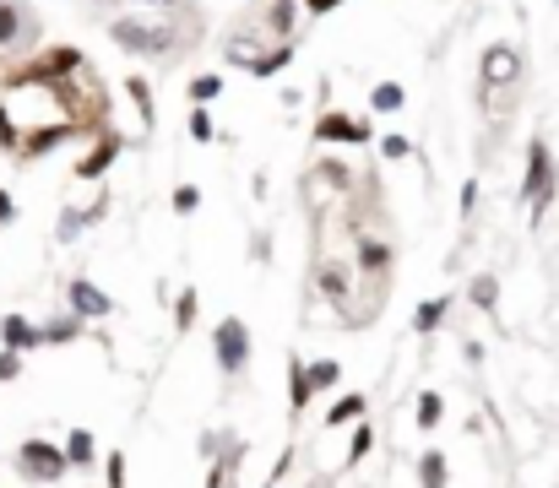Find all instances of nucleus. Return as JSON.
<instances>
[{"label": "nucleus", "mask_w": 559, "mask_h": 488, "mask_svg": "<svg viewBox=\"0 0 559 488\" xmlns=\"http://www.w3.org/2000/svg\"><path fill=\"white\" fill-rule=\"evenodd\" d=\"M109 33H114L120 49H136V54H169V49H174V28H163V22H142V17H120Z\"/></svg>", "instance_id": "1"}, {"label": "nucleus", "mask_w": 559, "mask_h": 488, "mask_svg": "<svg viewBox=\"0 0 559 488\" xmlns=\"http://www.w3.org/2000/svg\"><path fill=\"white\" fill-rule=\"evenodd\" d=\"M17 461H22V472L28 477H60L65 467H71V456H65V451H54V445H44V440H28L22 451H17Z\"/></svg>", "instance_id": "2"}, {"label": "nucleus", "mask_w": 559, "mask_h": 488, "mask_svg": "<svg viewBox=\"0 0 559 488\" xmlns=\"http://www.w3.org/2000/svg\"><path fill=\"white\" fill-rule=\"evenodd\" d=\"M245 359H250V331H245V320H223L218 326V364L229 375H239Z\"/></svg>", "instance_id": "3"}, {"label": "nucleus", "mask_w": 559, "mask_h": 488, "mask_svg": "<svg viewBox=\"0 0 559 488\" xmlns=\"http://www.w3.org/2000/svg\"><path fill=\"white\" fill-rule=\"evenodd\" d=\"M521 195L538 201V206L554 195V158H548L543 142H532V153H527V185H521Z\"/></svg>", "instance_id": "4"}, {"label": "nucleus", "mask_w": 559, "mask_h": 488, "mask_svg": "<svg viewBox=\"0 0 559 488\" xmlns=\"http://www.w3.org/2000/svg\"><path fill=\"white\" fill-rule=\"evenodd\" d=\"M516 71H521V60H516V49H505V44H495L483 54V77H488V87H505V82H516Z\"/></svg>", "instance_id": "5"}, {"label": "nucleus", "mask_w": 559, "mask_h": 488, "mask_svg": "<svg viewBox=\"0 0 559 488\" xmlns=\"http://www.w3.org/2000/svg\"><path fill=\"white\" fill-rule=\"evenodd\" d=\"M315 136H321V142H370V125L364 120H347V114H326L315 125Z\"/></svg>", "instance_id": "6"}, {"label": "nucleus", "mask_w": 559, "mask_h": 488, "mask_svg": "<svg viewBox=\"0 0 559 488\" xmlns=\"http://www.w3.org/2000/svg\"><path fill=\"white\" fill-rule=\"evenodd\" d=\"M77 125L71 120H60V125H33V136H28V142H22V153L28 158H38V153H49V147H60L65 142V136H71Z\"/></svg>", "instance_id": "7"}, {"label": "nucleus", "mask_w": 559, "mask_h": 488, "mask_svg": "<svg viewBox=\"0 0 559 488\" xmlns=\"http://www.w3.org/2000/svg\"><path fill=\"white\" fill-rule=\"evenodd\" d=\"M71 310L77 315H109V299L88 283V277H77V283H71Z\"/></svg>", "instance_id": "8"}, {"label": "nucleus", "mask_w": 559, "mask_h": 488, "mask_svg": "<svg viewBox=\"0 0 559 488\" xmlns=\"http://www.w3.org/2000/svg\"><path fill=\"white\" fill-rule=\"evenodd\" d=\"M0 342H6V347H17V353H22V347H33V342H44L22 315H6V320H0Z\"/></svg>", "instance_id": "9"}, {"label": "nucleus", "mask_w": 559, "mask_h": 488, "mask_svg": "<svg viewBox=\"0 0 559 488\" xmlns=\"http://www.w3.org/2000/svg\"><path fill=\"white\" fill-rule=\"evenodd\" d=\"M370 103H375V114H396V109L407 103V93H402L396 82H380V87L370 93Z\"/></svg>", "instance_id": "10"}, {"label": "nucleus", "mask_w": 559, "mask_h": 488, "mask_svg": "<svg viewBox=\"0 0 559 488\" xmlns=\"http://www.w3.org/2000/svg\"><path fill=\"white\" fill-rule=\"evenodd\" d=\"M288 60H294V49L283 44V49H271V54H261V60H250V71H255V77H277V71H283V65H288Z\"/></svg>", "instance_id": "11"}, {"label": "nucleus", "mask_w": 559, "mask_h": 488, "mask_svg": "<svg viewBox=\"0 0 559 488\" xmlns=\"http://www.w3.org/2000/svg\"><path fill=\"white\" fill-rule=\"evenodd\" d=\"M418 483H424V488H446V456H424V461H418Z\"/></svg>", "instance_id": "12"}, {"label": "nucleus", "mask_w": 559, "mask_h": 488, "mask_svg": "<svg viewBox=\"0 0 559 488\" xmlns=\"http://www.w3.org/2000/svg\"><path fill=\"white\" fill-rule=\"evenodd\" d=\"M109 158H114V142H109V147H98V153H88V158L77 163V179H98V174L109 169Z\"/></svg>", "instance_id": "13"}, {"label": "nucleus", "mask_w": 559, "mask_h": 488, "mask_svg": "<svg viewBox=\"0 0 559 488\" xmlns=\"http://www.w3.org/2000/svg\"><path fill=\"white\" fill-rule=\"evenodd\" d=\"M440 320H446V299H430V304H418V315H413V326L424 331V336H430Z\"/></svg>", "instance_id": "14"}, {"label": "nucleus", "mask_w": 559, "mask_h": 488, "mask_svg": "<svg viewBox=\"0 0 559 488\" xmlns=\"http://www.w3.org/2000/svg\"><path fill=\"white\" fill-rule=\"evenodd\" d=\"M17 28H22V12L12 6V0H0V44H17L22 38Z\"/></svg>", "instance_id": "15"}, {"label": "nucleus", "mask_w": 559, "mask_h": 488, "mask_svg": "<svg viewBox=\"0 0 559 488\" xmlns=\"http://www.w3.org/2000/svg\"><path fill=\"white\" fill-rule=\"evenodd\" d=\"M65 456H71V467H88V461H93V434L77 429L71 440H65Z\"/></svg>", "instance_id": "16"}, {"label": "nucleus", "mask_w": 559, "mask_h": 488, "mask_svg": "<svg viewBox=\"0 0 559 488\" xmlns=\"http://www.w3.org/2000/svg\"><path fill=\"white\" fill-rule=\"evenodd\" d=\"M467 294H472L478 310H488V304L500 299V283H495V277H472V288H467Z\"/></svg>", "instance_id": "17"}, {"label": "nucleus", "mask_w": 559, "mask_h": 488, "mask_svg": "<svg viewBox=\"0 0 559 488\" xmlns=\"http://www.w3.org/2000/svg\"><path fill=\"white\" fill-rule=\"evenodd\" d=\"M435 424H440V396L424 391V396H418V429H435Z\"/></svg>", "instance_id": "18"}, {"label": "nucleus", "mask_w": 559, "mask_h": 488, "mask_svg": "<svg viewBox=\"0 0 559 488\" xmlns=\"http://www.w3.org/2000/svg\"><path fill=\"white\" fill-rule=\"evenodd\" d=\"M359 412H364V396L354 391V396H342V401L331 407V418H326V424H347V418H359Z\"/></svg>", "instance_id": "19"}, {"label": "nucleus", "mask_w": 559, "mask_h": 488, "mask_svg": "<svg viewBox=\"0 0 559 488\" xmlns=\"http://www.w3.org/2000/svg\"><path fill=\"white\" fill-rule=\"evenodd\" d=\"M218 93H223V77H196V82H190V98H196V103H213Z\"/></svg>", "instance_id": "20"}, {"label": "nucleus", "mask_w": 559, "mask_h": 488, "mask_svg": "<svg viewBox=\"0 0 559 488\" xmlns=\"http://www.w3.org/2000/svg\"><path fill=\"white\" fill-rule=\"evenodd\" d=\"M386 261H391V250H386V244H375V239H370V244L359 250V266H364V271H380Z\"/></svg>", "instance_id": "21"}, {"label": "nucleus", "mask_w": 559, "mask_h": 488, "mask_svg": "<svg viewBox=\"0 0 559 488\" xmlns=\"http://www.w3.org/2000/svg\"><path fill=\"white\" fill-rule=\"evenodd\" d=\"M310 385H315V391H331V385H337V364H331V359L310 364Z\"/></svg>", "instance_id": "22"}, {"label": "nucleus", "mask_w": 559, "mask_h": 488, "mask_svg": "<svg viewBox=\"0 0 559 488\" xmlns=\"http://www.w3.org/2000/svg\"><path fill=\"white\" fill-rule=\"evenodd\" d=\"M190 136H196V142H213V136H218V125H213V114H206V109L190 114Z\"/></svg>", "instance_id": "23"}, {"label": "nucleus", "mask_w": 559, "mask_h": 488, "mask_svg": "<svg viewBox=\"0 0 559 488\" xmlns=\"http://www.w3.org/2000/svg\"><path fill=\"white\" fill-rule=\"evenodd\" d=\"M310 391H315V385H310V369L294 359V407H305V401H310Z\"/></svg>", "instance_id": "24"}, {"label": "nucleus", "mask_w": 559, "mask_h": 488, "mask_svg": "<svg viewBox=\"0 0 559 488\" xmlns=\"http://www.w3.org/2000/svg\"><path fill=\"white\" fill-rule=\"evenodd\" d=\"M125 93L136 98V109H142V120H153V93H147V82H136V77H130V82H125Z\"/></svg>", "instance_id": "25"}, {"label": "nucleus", "mask_w": 559, "mask_h": 488, "mask_svg": "<svg viewBox=\"0 0 559 488\" xmlns=\"http://www.w3.org/2000/svg\"><path fill=\"white\" fill-rule=\"evenodd\" d=\"M71 336H77V315H60V320L44 331V342H71Z\"/></svg>", "instance_id": "26"}, {"label": "nucleus", "mask_w": 559, "mask_h": 488, "mask_svg": "<svg viewBox=\"0 0 559 488\" xmlns=\"http://www.w3.org/2000/svg\"><path fill=\"white\" fill-rule=\"evenodd\" d=\"M294 28V0H277L271 6V33H288Z\"/></svg>", "instance_id": "27"}, {"label": "nucleus", "mask_w": 559, "mask_h": 488, "mask_svg": "<svg viewBox=\"0 0 559 488\" xmlns=\"http://www.w3.org/2000/svg\"><path fill=\"white\" fill-rule=\"evenodd\" d=\"M321 288H326V299H342V288H347V283H342V271H337V266H331V271H321Z\"/></svg>", "instance_id": "28"}, {"label": "nucleus", "mask_w": 559, "mask_h": 488, "mask_svg": "<svg viewBox=\"0 0 559 488\" xmlns=\"http://www.w3.org/2000/svg\"><path fill=\"white\" fill-rule=\"evenodd\" d=\"M196 201H201L196 185H179V190H174V206H179V212H196Z\"/></svg>", "instance_id": "29"}, {"label": "nucleus", "mask_w": 559, "mask_h": 488, "mask_svg": "<svg viewBox=\"0 0 559 488\" xmlns=\"http://www.w3.org/2000/svg\"><path fill=\"white\" fill-rule=\"evenodd\" d=\"M17 347H6V353H0V385H6V380H17Z\"/></svg>", "instance_id": "30"}, {"label": "nucleus", "mask_w": 559, "mask_h": 488, "mask_svg": "<svg viewBox=\"0 0 559 488\" xmlns=\"http://www.w3.org/2000/svg\"><path fill=\"white\" fill-rule=\"evenodd\" d=\"M380 153H386V158H391V163H396V158H407V153H413V147H407V142H402V136H386V142H380Z\"/></svg>", "instance_id": "31"}, {"label": "nucleus", "mask_w": 559, "mask_h": 488, "mask_svg": "<svg viewBox=\"0 0 559 488\" xmlns=\"http://www.w3.org/2000/svg\"><path fill=\"white\" fill-rule=\"evenodd\" d=\"M337 6H342V0H305L310 17H326V12H337Z\"/></svg>", "instance_id": "32"}, {"label": "nucleus", "mask_w": 559, "mask_h": 488, "mask_svg": "<svg viewBox=\"0 0 559 488\" xmlns=\"http://www.w3.org/2000/svg\"><path fill=\"white\" fill-rule=\"evenodd\" d=\"M125 483V461L120 456H109V488H120Z\"/></svg>", "instance_id": "33"}, {"label": "nucleus", "mask_w": 559, "mask_h": 488, "mask_svg": "<svg viewBox=\"0 0 559 488\" xmlns=\"http://www.w3.org/2000/svg\"><path fill=\"white\" fill-rule=\"evenodd\" d=\"M190 320H196V299L185 294V299H179V326H190Z\"/></svg>", "instance_id": "34"}, {"label": "nucleus", "mask_w": 559, "mask_h": 488, "mask_svg": "<svg viewBox=\"0 0 559 488\" xmlns=\"http://www.w3.org/2000/svg\"><path fill=\"white\" fill-rule=\"evenodd\" d=\"M0 218H6V223H12V218H17V201H12V195H6V190H0Z\"/></svg>", "instance_id": "35"}, {"label": "nucleus", "mask_w": 559, "mask_h": 488, "mask_svg": "<svg viewBox=\"0 0 559 488\" xmlns=\"http://www.w3.org/2000/svg\"><path fill=\"white\" fill-rule=\"evenodd\" d=\"M136 6H174V0H136Z\"/></svg>", "instance_id": "36"}]
</instances>
